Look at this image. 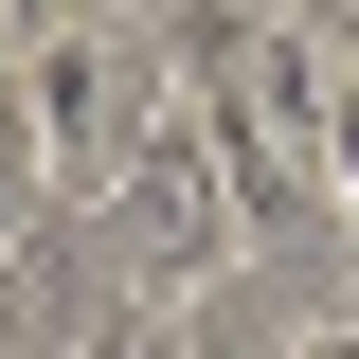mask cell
Segmentation results:
<instances>
[{
  "label": "cell",
  "mask_w": 359,
  "mask_h": 359,
  "mask_svg": "<svg viewBox=\"0 0 359 359\" xmlns=\"http://www.w3.org/2000/svg\"><path fill=\"white\" fill-rule=\"evenodd\" d=\"M287 359H359V306H323V323H306V341H287Z\"/></svg>",
  "instance_id": "6da1fadb"
}]
</instances>
